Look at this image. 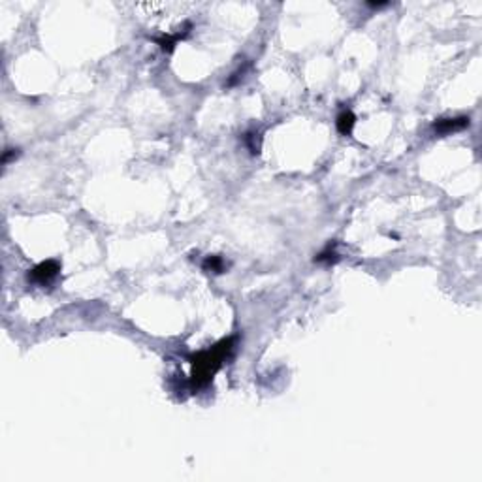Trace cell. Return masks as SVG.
I'll return each mask as SVG.
<instances>
[{
  "mask_svg": "<svg viewBox=\"0 0 482 482\" xmlns=\"http://www.w3.org/2000/svg\"><path fill=\"white\" fill-rule=\"evenodd\" d=\"M234 341L235 337H228V339L219 341L215 346H211L204 353L192 354L191 365H192V373H191V390L196 392V390L204 388L205 384H209L213 381V375L221 369L223 365V360L232 353L234 349Z\"/></svg>",
  "mask_w": 482,
  "mask_h": 482,
  "instance_id": "obj_1",
  "label": "cell"
},
{
  "mask_svg": "<svg viewBox=\"0 0 482 482\" xmlns=\"http://www.w3.org/2000/svg\"><path fill=\"white\" fill-rule=\"evenodd\" d=\"M59 272H61V264L57 260H45V262L38 264L36 267H32L31 272H29V281L38 284H45L53 281Z\"/></svg>",
  "mask_w": 482,
  "mask_h": 482,
  "instance_id": "obj_2",
  "label": "cell"
},
{
  "mask_svg": "<svg viewBox=\"0 0 482 482\" xmlns=\"http://www.w3.org/2000/svg\"><path fill=\"white\" fill-rule=\"evenodd\" d=\"M469 126V117H454V119H439L433 123L435 134H450Z\"/></svg>",
  "mask_w": 482,
  "mask_h": 482,
  "instance_id": "obj_3",
  "label": "cell"
},
{
  "mask_svg": "<svg viewBox=\"0 0 482 482\" xmlns=\"http://www.w3.org/2000/svg\"><path fill=\"white\" fill-rule=\"evenodd\" d=\"M354 123H356L354 113L346 110V112L339 113V117H337V130H339L341 134H351V130H353Z\"/></svg>",
  "mask_w": 482,
  "mask_h": 482,
  "instance_id": "obj_4",
  "label": "cell"
},
{
  "mask_svg": "<svg viewBox=\"0 0 482 482\" xmlns=\"http://www.w3.org/2000/svg\"><path fill=\"white\" fill-rule=\"evenodd\" d=\"M186 32H177V34H173V36H162V38H156V43L160 45L162 51H166V53H170V51H173V47H175V43L179 42L181 38H185Z\"/></svg>",
  "mask_w": 482,
  "mask_h": 482,
  "instance_id": "obj_5",
  "label": "cell"
},
{
  "mask_svg": "<svg viewBox=\"0 0 482 482\" xmlns=\"http://www.w3.org/2000/svg\"><path fill=\"white\" fill-rule=\"evenodd\" d=\"M204 270L213 273H223L226 270V264H224V260L221 256H207L204 262Z\"/></svg>",
  "mask_w": 482,
  "mask_h": 482,
  "instance_id": "obj_6",
  "label": "cell"
},
{
  "mask_svg": "<svg viewBox=\"0 0 482 482\" xmlns=\"http://www.w3.org/2000/svg\"><path fill=\"white\" fill-rule=\"evenodd\" d=\"M335 260H337V253L334 251L332 245H328L322 253L316 254L315 262H320V264H332V262H335Z\"/></svg>",
  "mask_w": 482,
  "mask_h": 482,
  "instance_id": "obj_7",
  "label": "cell"
},
{
  "mask_svg": "<svg viewBox=\"0 0 482 482\" xmlns=\"http://www.w3.org/2000/svg\"><path fill=\"white\" fill-rule=\"evenodd\" d=\"M12 156H17V149H6V151H4V156H2V162L8 164Z\"/></svg>",
  "mask_w": 482,
  "mask_h": 482,
  "instance_id": "obj_8",
  "label": "cell"
},
{
  "mask_svg": "<svg viewBox=\"0 0 482 482\" xmlns=\"http://www.w3.org/2000/svg\"><path fill=\"white\" fill-rule=\"evenodd\" d=\"M367 6H369V8H375V10H377V8H384V6H386V2H367Z\"/></svg>",
  "mask_w": 482,
  "mask_h": 482,
  "instance_id": "obj_9",
  "label": "cell"
}]
</instances>
